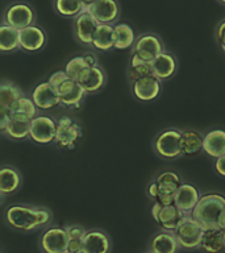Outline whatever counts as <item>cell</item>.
Listing matches in <instances>:
<instances>
[{
	"label": "cell",
	"mask_w": 225,
	"mask_h": 253,
	"mask_svg": "<svg viewBox=\"0 0 225 253\" xmlns=\"http://www.w3.org/2000/svg\"><path fill=\"white\" fill-rule=\"evenodd\" d=\"M53 219L50 210L32 205H13L5 211V220L12 228L32 232L46 227Z\"/></svg>",
	"instance_id": "cell-1"
},
{
	"label": "cell",
	"mask_w": 225,
	"mask_h": 253,
	"mask_svg": "<svg viewBox=\"0 0 225 253\" xmlns=\"http://www.w3.org/2000/svg\"><path fill=\"white\" fill-rule=\"evenodd\" d=\"M191 216L204 229L223 228L225 225V195L220 193L203 194Z\"/></svg>",
	"instance_id": "cell-2"
},
{
	"label": "cell",
	"mask_w": 225,
	"mask_h": 253,
	"mask_svg": "<svg viewBox=\"0 0 225 253\" xmlns=\"http://www.w3.org/2000/svg\"><path fill=\"white\" fill-rule=\"evenodd\" d=\"M82 137V126L76 120L62 116L57 120L54 144L61 149H74Z\"/></svg>",
	"instance_id": "cell-3"
},
{
	"label": "cell",
	"mask_w": 225,
	"mask_h": 253,
	"mask_svg": "<svg viewBox=\"0 0 225 253\" xmlns=\"http://www.w3.org/2000/svg\"><path fill=\"white\" fill-rule=\"evenodd\" d=\"M181 136L182 132L174 128L162 130L154 140V152L165 160H175L181 157Z\"/></svg>",
	"instance_id": "cell-4"
},
{
	"label": "cell",
	"mask_w": 225,
	"mask_h": 253,
	"mask_svg": "<svg viewBox=\"0 0 225 253\" xmlns=\"http://www.w3.org/2000/svg\"><path fill=\"white\" fill-rule=\"evenodd\" d=\"M36 21L35 9L32 8L31 4L25 1H16V3L8 5L7 9L4 11L3 24L11 25L16 29H24L33 25Z\"/></svg>",
	"instance_id": "cell-5"
},
{
	"label": "cell",
	"mask_w": 225,
	"mask_h": 253,
	"mask_svg": "<svg viewBox=\"0 0 225 253\" xmlns=\"http://www.w3.org/2000/svg\"><path fill=\"white\" fill-rule=\"evenodd\" d=\"M174 233L181 248L196 249L200 248L204 228L191 215H187Z\"/></svg>",
	"instance_id": "cell-6"
},
{
	"label": "cell",
	"mask_w": 225,
	"mask_h": 253,
	"mask_svg": "<svg viewBox=\"0 0 225 253\" xmlns=\"http://www.w3.org/2000/svg\"><path fill=\"white\" fill-rule=\"evenodd\" d=\"M57 133V120L49 115H37L31 122L29 138L39 145L54 142Z\"/></svg>",
	"instance_id": "cell-7"
},
{
	"label": "cell",
	"mask_w": 225,
	"mask_h": 253,
	"mask_svg": "<svg viewBox=\"0 0 225 253\" xmlns=\"http://www.w3.org/2000/svg\"><path fill=\"white\" fill-rule=\"evenodd\" d=\"M154 181L157 182L158 189H159V197L155 202H159L163 206L174 205L177 191L183 185L181 175L171 170H166L158 174V177Z\"/></svg>",
	"instance_id": "cell-8"
},
{
	"label": "cell",
	"mask_w": 225,
	"mask_h": 253,
	"mask_svg": "<svg viewBox=\"0 0 225 253\" xmlns=\"http://www.w3.org/2000/svg\"><path fill=\"white\" fill-rule=\"evenodd\" d=\"M165 51V45L162 42L161 37L154 33H142L136 39L132 53L137 54L145 61L153 62L158 55Z\"/></svg>",
	"instance_id": "cell-9"
},
{
	"label": "cell",
	"mask_w": 225,
	"mask_h": 253,
	"mask_svg": "<svg viewBox=\"0 0 225 253\" xmlns=\"http://www.w3.org/2000/svg\"><path fill=\"white\" fill-rule=\"evenodd\" d=\"M99 25V21L95 19L88 9H84L76 17L73 19V28H74L75 39L83 45L92 46L95 32Z\"/></svg>",
	"instance_id": "cell-10"
},
{
	"label": "cell",
	"mask_w": 225,
	"mask_h": 253,
	"mask_svg": "<svg viewBox=\"0 0 225 253\" xmlns=\"http://www.w3.org/2000/svg\"><path fill=\"white\" fill-rule=\"evenodd\" d=\"M57 92L61 99V106L66 107L69 110H79L88 95L80 83L70 78L59 86Z\"/></svg>",
	"instance_id": "cell-11"
},
{
	"label": "cell",
	"mask_w": 225,
	"mask_h": 253,
	"mask_svg": "<svg viewBox=\"0 0 225 253\" xmlns=\"http://www.w3.org/2000/svg\"><path fill=\"white\" fill-rule=\"evenodd\" d=\"M69 236L66 227H50L43 231L39 245L43 253H63L67 251Z\"/></svg>",
	"instance_id": "cell-12"
},
{
	"label": "cell",
	"mask_w": 225,
	"mask_h": 253,
	"mask_svg": "<svg viewBox=\"0 0 225 253\" xmlns=\"http://www.w3.org/2000/svg\"><path fill=\"white\" fill-rule=\"evenodd\" d=\"M130 86L134 98L144 103L153 102L162 92V81L154 74L137 79L136 82L130 83Z\"/></svg>",
	"instance_id": "cell-13"
},
{
	"label": "cell",
	"mask_w": 225,
	"mask_h": 253,
	"mask_svg": "<svg viewBox=\"0 0 225 253\" xmlns=\"http://www.w3.org/2000/svg\"><path fill=\"white\" fill-rule=\"evenodd\" d=\"M46 41V32L36 24L20 31V47L23 51L37 53L45 47Z\"/></svg>",
	"instance_id": "cell-14"
},
{
	"label": "cell",
	"mask_w": 225,
	"mask_h": 253,
	"mask_svg": "<svg viewBox=\"0 0 225 253\" xmlns=\"http://www.w3.org/2000/svg\"><path fill=\"white\" fill-rule=\"evenodd\" d=\"M31 98L33 99L36 107L38 111H49L55 107L61 106V99L54 87L50 86V83L41 82L32 90Z\"/></svg>",
	"instance_id": "cell-15"
},
{
	"label": "cell",
	"mask_w": 225,
	"mask_h": 253,
	"mask_svg": "<svg viewBox=\"0 0 225 253\" xmlns=\"http://www.w3.org/2000/svg\"><path fill=\"white\" fill-rule=\"evenodd\" d=\"M87 9L102 24H117L121 13L117 0H96Z\"/></svg>",
	"instance_id": "cell-16"
},
{
	"label": "cell",
	"mask_w": 225,
	"mask_h": 253,
	"mask_svg": "<svg viewBox=\"0 0 225 253\" xmlns=\"http://www.w3.org/2000/svg\"><path fill=\"white\" fill-rule=\"evenodd\" d=\"M187 213H185L175 203L174 205L162 206L161 212L158 215V219L155 221L161 229L167 231V232H175L178 227L182 224V221L185 220Z\"/></svg>",
	"instance_id": "cell-17"
},
{
	"label": "cell",
	"mask_w": 225,
	"mask_h": 253,
	"mask_svg": "<svg viewBox=\"0 0 225 253\" xmlns=\"http://www.w3.org/2000/svg\"><path fill=\"white\" fill-rule=\"evenodd\" d=\"M82 253H111V239L102 229L87 231Z\"/></svg>",
	"instance_id": "cell-18"
},
{
	"label": "cell",
	"mask_w": 225,
	"mask_h": 253,
	"mask_svg": "<svg viewBox=\"0 0 225 253\" xmlns=\"http://www.w3.org/2000/svg\"><path fill=\"white\" fill-rule=\"evenodd\" d=\"M201 195L196 186L191 185V183H183L175 195V205L185 213L191 215Z\"/></svg>",
	"instance_id": "cell-19"
},
{
	"label": "cell",
	"mask_w": 225,
	"mask_h": 253,
	"mask_svg": "<svg viewBox=\"0 0 225 253\" xmlns=\"http://www.w3.org/2000/svg\"><path fill=\"white\" fill-rule=\"evenodd\" d=\"M8 112L12 119H17V120H23V122H32L38 115V108L36 107L31 96L23 95L9 107Z\"/></svg>",
	"instance_id": "cell-20"
},
{
	"label": "cell",
	"mask_w": 225,
	"mask_h": 253,
	"mask_svg": "<svg viewBox=\"0 0 225 253\" xmlns=\"http://www.w3.org/2000/svg\"><path fill=\"white\" fill-rule=\"evenodd\" d=\"M179 243L175 233L167 232L162 229L161 232L155 233L149 243V251L151 253H178Z\"/></svg>",
	"instance_id": "cell-21"
},
{
	"label": "cell",
	"mask_w": 225,
	"mask_h": 253,
	"mask_svg": "<svg viewBox=\"0 0 225 253\" xmlns=\"http://www.w3.org/2000/svg\"><path fill=\"white\" fill-rule=\"evenodd\" d=\"M178 70V61L175 55L165 50L153 61L154 75L161 81H166L173 77Z\"/></svg>",
	"instance_id": "cell-22"
},
{
	"label": "cell",
	"mask_w": 225,
	"mask_h": 253,
	"mask_svg": "<svg viewBox=\"0 0 225 253\" xmlns=\"http://www.w3.org/2000/svg\"><path fill=\"white\" fill-rule=\"evenodd\" d=\"M203 152L215 160L225 156V130L213 129L204 134Z\"/></svg>",
	"instance_id": "cell-23"
},
{
	"label": "cell",
	"mask_w": 225,
	"mask_h": 253,
	"mask_svg": "<svg viewBox=\"0 0 225 253\" xmlns=\"http://www.w3.org/2000/svg\"><path fill=\"white\" fill-rule=\"evenodd\" d=\"M21 183H23V177L16 168L3 166L0 169V194H1V197L17 191Z\"/></svg>",
	"instance_id": "cell-24"
},
{
	"label": "cell",
	"mask_w": 225,
	"mask_h": 253,
	"mask_svg": "<svg viewBox=\"0 0 225 253\" xmlns=\"http://www.w3.org/2000/svg\"><path fill=\"white\" fill-rule=\"evenodd\" d=\"M92 47L99 51H110L114 49V24L99 23L92 41Z\"/></svg>",
	"instance_id": "cell-25"
},
{
	"label": "cell",
	"mask_w": 225,
	"mask_h": 253,
	"mask_svg": "<svg viewBox=\"0 0 225 253\" xmlns=\"http://www.w3.org/2000/svg\"><path fill=\"white\" fill-rule=\"evenodd\" d=\"M204 134L197 130H183L181 136L182 156H195L203 152Z\"/></svg>",
	"instance_id": "cell-26"
},
{
	"label": "cell",
	"mask_w": 225,
	"mask_h": 253,
	"mask_svg": "<svg viewBox=\"0 0 225 253\" xmlns=\"http://www.w3.org/2000/svg\"><path fill=\"white\" fill-rule=\"evenodd\" d=\"M153 62L145 61L137 54H130L128 69H126V75L130 83L136 82L137 79L145 78L148 75H153Z\"/></svg>",
	"instance_id": "cell-27"
},
{
	"label": "cell",
	"mask_w": 225,
	"mask_h": 253,
	"mask_svg": "<svg viewBox=\"0 0 225 253\" xmlns=\"http://www.w3.org/2000/svg\"><path fill=\"white\" fill-rule=\"evenodd\" d=\"M200 248L207 253H220L225 249V237L221 228L204 229Z\"/></svg>",
	"instance_id": "cell-28"
},
{
	"label": "cell",
	"mask_w": 225,
	"mask_h": 253,
	"mask_svg": "<svg viewBox=\"0 0 225 253\" xmlns=\"http://www.w3.org/2000/svg\"><path fill=\"white\" fill-rule=\"evenodd\" d=\"M20 31L16 28L1 24L0 27V50L1 53H13L20 50Z\"/></svg>",
	"instance_id": "cell-29"
},
{
	"label": "cell",
	"mask_w": 225,
	"mask_h": 253,
	"mask_svg": "<svg viewBox=\"0 0 225 253\" xmlns=\"http://www.w3.org/2000/svg\"><path fill=\"white\" fill-rule=\"evenodd\" d=\"M136 33L130 25L125 23L114 24V49L126 50L132 49L136 42Z\"/></svg>",
	"instance_id": "cell-30"
},
{
	"label": "cell",
	"mask_w": 225,
	"mask_h": 253,
	"mask_svg": "<svg viewBox=\"0 0 225 253\" xmlns=\"http://www.w3.org/2000/svg\"><path fill=\"white\" fill-rule=\"evenodd\" d=\"M107 82V74L106 71L103 70L102 66L91 67V70L88 71V74L86 75V78L83 79L80 84L83 88L87 91V94H96L102 90L103 87L106 86Z\"/></svg>",
	"instance_id": "cell-31"
},
{
	"label": "cell",
	"mask_w": 225,
	"mask_h": 253,
	"mask_svg": "<svg viewBox=\"0 0 225 253\" xmlns=\"http://www.w3.org/2000/svg\"><path fill=\"white\" fill-rule=\"evenodd\" d=\"M91 66L88 61L86 59L84 55H79V57H74L71 58L65 66V71L69 75V78L75 81V82H82L83 79L86 78V75L88 74V71L91 70Z\"/></svg>",
	"instance_id": "cell-32"
},
{
	"label": "cell",
	"mask_w": 225,
	"mask_h": 253,
	"mask_svg": "<svg viewBox=\"0 0 225 253\" xmlns=\"http://www.w3.org/2000/svg\"><path fill=\"white\" fill-rule=\"evenodd\" d=\"M23 95V91L17 84L9 81H4L0 84V111L9 110V107Z\"/></svg>",
	"instance_id": "cell-33"
},
{
	"label": "cell",
	"mask_w": 225,
	"mask_h": 253,
	"mask_svg": "<svg viewBox=\"0 0 225 253\" xmlns=\"http://www.w3.org/2000/svg\"><path fill=\"white\" fill-rule=\"evenodd\" d=\"M67 236H69V244L67 251L70 253H82L84 239H86L87 229L79 224L66 225Z\"/></svg>",
	"instance_id": "cell-34"
},
{
	"label": "cell",
	"mask_w": 225,
	"mask_h": 253,
	"mask_svg": "<svg viewBox=\"0 0 225 253\" xmlns=\"http://www.w3.org/2000/svg\"><path fill=\"white\" fill-rule=\"evenodd\" d=\"M54 9L62 17L74 19L82 13L86 7L82 0H54Z\"/></svg>",
	"instance_id": "cell-35"
},
{
	"label": "cell",
	"mask_w": 225,
	"mask_h": 253,
	"mask_svg": "<svg viewBox=\"0 0 225 253\" xmlns=\"http://www.w3.org/2000/svg\"><path fill=\"white\" fill-rule=\"evenodd\" d=\"M29 132H31V122H23V120L11 118V122L3 134L11 140L21 141V140L29 138Z\"/></svg>",
	"instance_id": "cell-36"
},
{
	"label": "cell",
	"mask_w": 225,
	"mask_h": 253,
	"mask_svg": "<svg viewBox=\"0 0 225 253\" xmlns=\"http://www.w3.org/2000/svg\"><path fill=\"white\" fill-rule=\"evenodd\" d=\"M67 79H69V75H67V73L65 71V69H63V70H58L55 71V73H53V74L49 77V79H47V82L50 83V86L54 87L55 90H58L59 86H61L63 82H66Z\"/></svg>",
	"instance_id": "cell-37"
},
{
	"label": "cell",
	"mask_w": 225,
	"mask_h": 253,
	"mask_svg": "<svg viewBox=\"0 0 225 253\" xmlns=\"http://www.w3.org/2000/svg\"><path fill=\"white\" fill-rule=\"evenodd\" d=\"M215 39H216L217 45L225 53V19L217 24L216 31H215Z\"/></svg>",
	"instance_id": "cell-38"
},
{
	"label": "cell",
	"mask_w": 225,
	"mask_h": 253,
	"mask_svg": "<svg viewBox=\"0 0 225 253\" xmlns=\"http://www.w3.org/2000/svg\"><path fill=\"white\" fill-rule=\"evenodd\" d=\"M215 170L219 175L225 178V156L215 160Z\"/></svg>",
	"instance_id": "cell-39"
},
{
	"label": "cell",
	"mask_w": 225,
	"mask_h": 253,
	"mask_svg": "<svg viewBox=\"0 0 225 253\" xmlns=\"http://www.w3.org/2000/svg\"><path fill=\"white\" fill-rule=\"evenodd\" d=\"M148 194H149V197L151 198L154 202L157 201L158 197H159V189H158L157 182L153 181L150 183L149 187H148Z\"/></svg>",
	"instance_id": "cell-40"
},
{
	"label": "cell",
	"mask_w": 225,
	"mask_h": 253,
	"mask_svg": "<svg viewBox=\"0 0 225 253\" xmlns=\"http://www.w3.org/2000/svg\"><path fill=\"white\" fill-rule=\"evenodd\" d=\"M162 206H163V205H161L159 202H154L153 209H151V215H153L154 220H157V219H158V215H159V212H161Z\"/></svg>",
	"instance_id": "cell-41"
},
{
	"label": "cell",
	"mask_w": 225,
	"mask_h": 253,
	"mask_svg": "<svg viewBox=\"0 0 225 253\" xmlns=\"http://www.w3.org/2000/svg\"><path fill=\"white\" fill-rule=\"evenodd\" d=\"M83 1V4H84V7H90L91 4L92 3H95V1H96V0H82Z\"/></svg>",
	"instance_id": "cell-42"
},
{
	"label": "cell",
	"mask_w": 225,
	"mask_h": 253,
	"mask_svg": "<svg viewBox=\"0 0 225 253\" xmlns=\"http://www.w3.org/2000/svg\"><path fill=\"white\" fill-rule=\"evenodd\" d=\"M217 1H219V3H221V4H224V5H225V0H217Z\"/></svg>",
	"instance_id": "cell-43"
},
{
	"label": "cell",
	"mask_w": 225,
	"mask_h": 253,
	"mask_svg": "<svg viewBox=\"0 0 225 253\" xmlns=\"http://www.w3.org/2000/svg\"><path fill=\"white\" fill-rule=\"evenodd\" d=\"M221 231H223V233H224V237H225V225L221 228Z\"/></svg>",
	"instance_id": "cell-44"
},
{
	"label": "cell",
	"mask_w": 225,
	"mask_h": 253,
	"mask_svg": "<svg viewBox=\"0 0 225 253\" xmlns=\"http://www.w3.org/2000/svg\"><path fill=\"white\" fill-rule=\"evenodd\" d=\"M63 253H70V252H69V251H66V252H63Z\"/></svg>",
	"instance_id": "cell-45"
},
{
	"label": "cell",
	"mask_w": 225,
	"mask_h": 253,
	"mask_svg": "<svg viewBox=\"0 0 225 253\" xmlns=\"http://www.w3.org/2000/svg\"><path fill=\"white\" fill-rule=\"evenodd\" d=\"M149 253H151V252H149Z\"/></svg>",
	"instance_id": "cell-46"
}]
</instances>
